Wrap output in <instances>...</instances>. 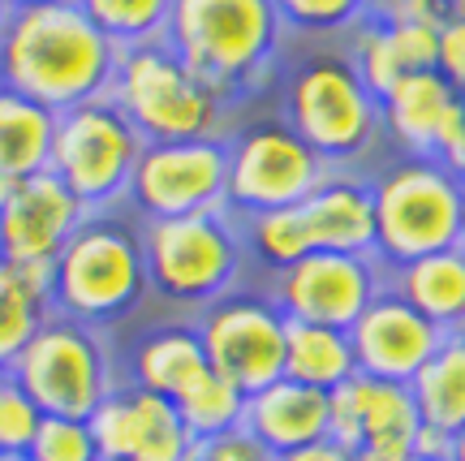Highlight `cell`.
<instances>
[{"instance_id": "cell-1", "label": "cell", "mask_w": 465, "mask_h": 461, "mask_svg": "<svg viewBox=\"0 0 465 461\" xmlns=\"http://www.w3.org/2000/svg\"><path fill=\"white\" fill-rule=\"evenodd\" d=\"M116 61L121 48L74 0L14 9L0 35V86L44 104L56 116L108 95Z\"/></svg>"}, {"instance_id": "cell-2", "label": "cell", "mask_w": 465, "mask_h": 461, "mask_svg": "<svg viewBox=\"0 0 465 461\" xmlns=\"http://www.w3.org/2000/svg\"><path fill=\"white\" fill-rule=\"evenodd\" d=\"M272 0H173L164 44L220 99H246L272 78L284 48Z\"/></svg>"}, {"instance_id": "cell-3", "label": "cell", "mask_w": 465, "mask_h": 461, "mask_svg": "<svg viewBox=\"0 0 465 461\" xmlns=\"http://www.w3.org/2000/svg\"><path fill=\"white\" fill-rule=\"evenodd\" d=\"M52 267V311L86 328H113L130 319L151 294L143 220L130 207L91 212Z\"/></svg>"}, {"instance_id": "cell-4", "label": "cell", "mask_w": 465, "mask_h": 461, "mask_svg": "<svg viewBox=\"0 0 465 461\" xmlns=\"http://www.w3.org/2000/svg\"><path fill=\"white\" fill-rule=\"evenodd\" d=\"M281 116L328 168H353L383 138V108L349 52H306L289 65Z\"/></svg>"}, {"instance_id": "cell-5", "label": "cell", "mask_w": 465, "mask_h": 461, "mask_svg": "<svg viewBox=\"0 0 465 461\" xmlns=\"http://www.w3.org/2000/svg\"><path fill=\"white\" fill-rule=\"evenodd\" d=\"M375 195V259L388 272L461 246L465 182L444 160L397 155L371 177Z\"/></svg>"}, {"instance_id": "cell-6", "label": "cell", "mask_w": 465, "mask_h": 461, "mask_svg": "<svg viewBox=\"0 0 465 461\" xmlns=\"http://www.w3.org/2000/svg\"><path fill=\"white\" fill-rule=\"evenodd\" d=\"M108 99L130 116V125L143 134V143L224 138V116L232 108L164 39L121 52Z\"/></svg>"}, {"instance_id": "cell-7", "label": "cell", "mask_w": 465, "mask_h": 461, "mask_svg": "<svg viewBox=\"0 0 465 461\" xmlns=\"http://www.w3.org/2000/svg\"><path fill=\"white\" fill-rule=\"evenodd\" d=\"M143 255H147L151 294L194 315L232 289H242V272L250 264L242 225L229 207L177 215V220H151L143 225Z\"/></svg>"}, {"instance_id": "cell-8", "label": "cell", "mask_w": 465, "mask_h": 461, "mask_svg": "<svg viewBox=\"0 0 465 461\" xmlns=\"http://www.w3.org/2000/svg\"><path fill=\"white\" fill-rule=\"evenodd\" d=\"M9 376L48 418H91L104 396L121 384L104 332L65 315H52L35 332L31 346L9 366Z\"/></svg>"}, {"instance_id": "cell-9", "label": "cell", "mask_w": 465, "mask_h": 461, "mask_svg": "<svg viewBox=\"0 0 465 461\" xmlns=\"http://www.w3.org/2000/svg\"><path fill=\"white\" fill-rule=\"evenodd\" d=\"M143 147L147 143L130 125V116L104 95L56 116L48 173H56L74 190L86 212H113L125 207Z\"/></svg>"}, {"instance_id": "cell-10", "label": "cell", "mask_w": 465, "mask_h": 461, "mask_svg": "<svg viewBox=\"0 0 465 461\" xmlns=\"http://www.w3.org/2000/svg\"><path fill=\"white\" fill-rule=\"evenodd\" d=\"M229 143V207L237 220L298 207L332 168L289 130L284 116H263L224 138Z\"/></svg>"}, {"instance_id": "cell-11", "label": "cell", "mask_w": 465, "mask_h": 461, "mask_svg": "<svg viewBox=\"0 0 465 461\" xmlns=\"http://www.w3.org/2000/svg\"><path fill=\"white\" fill-rule=\"evenodd\" d=\"M199 341L207 349V366L224 376L242 393H259L284 376V332L289 319L259 289H232L207 311L194 315Z\"/></svg>"}, {"instance_id": "cell-12", "label": "cell", "mask_w": 465, "mask_h": 461, "mask_svg": "<svg viewBox=\"0 0 465 461\" xmlns=\"http://www.w3.org/2000/svg\"><path fill=\"white\" fill-rule=\"evenodd\" d=\"M224 195H229V143L224 138L147 143L134 168L125 207L143 225H151V220L224 212Z\"/></svg>"}, {"instance_id": "cell-13", "label": "cell", "mask_w": 465, "mask_h": 461, "mask_svg": "<svg viewBox=\"0 0 465 461\" xmlns=\"http://www.w3.org/2000/svg\"><path fill=\"white\" fill-rule=\"evenodd\" d=\"M383 285H388V267L375 255L311 250L293 267L276 272L267 294L293 324H323V328L349 332Z\"/></svg>"}, {"instance_id": "cell-14", "label": "cell", "mask_w": 465, "mask_h": 461, "mask_svg": "<svg viewBox=\"0 0 465 461\" xmlns=\"http://www.w3.org/2000/svg\"><path fill=\"white\" fill-rule=\"evenodd\" d=\"M86 423L100 461H190L199 448L168 396L134 384H116Z\"/></svg>"}, {"instance_id": "cell-15", "label": "cell", "mask_w": 465, "mask_h": 461, "mask_svg": "<svg viewBox=\"0 0 465 461\" xmlns=\"http://www.w3.org/2000/svg\"><path fill=\"white\" fill-rule=\"evenodd\" d=\"M86 207L74 198L56 173H35L14 185L0 203V259L5 264H56V255L86 220Z\"/></svg>"}, {"instance_id": "cell-16", "label": "cell", "mask_w": 465, "mask_h": 461, "mask_svg": "<svg viewBox=\"0 0 465 461\" xmlns=\"http://www.w3.org/2000/svg\"><path fill=\"white\" fill-rule=\"evenodd\" d=\"M349 341H353V358H358L362 376L388 379V384H410L427 366V358L440 349L444 332L435 328L422 311H414L392 285H383L375 302L349 328Z\"/></svg>"}, {"instance_id": "cell-17", "label": "cell", "mask_w": 465, "mask_h": 461, "mask_svg": "<svg viewBox=\"0 0 465 461\" xmlns=\"http://www.w3.org/2000/svg\"><path fill=\"white\" fill-rule=\"evenodd\" d=\"M418 406L410 396V384H388L375 376L345 379L332 393V427L328 440H336L349 453L371 448H414Z\"/></svg>"}, {"instance_id": "cell-18", "label": "cell", "mask_w": 465, "mask_h": 461, "mask_svg": "<svg viewBox=\"0 0 465 461\" xmlns=\"http://www.w3.org/2000/svg\"><path fill=\"white\" fill-rule=\"evenodd\" d=\"M383 108V134L401 147V155H431L440 160L444 143L452 138L457 121L465 113L461 91L444 78V74H414L392 91L388 99H380Z\"/></svg>"}, {"instance_id": "cell-19", "label": "cell", "mask_w": 465, "mask_h": 461, "mask_svg": "<svg viewBox=\"0 0 465 461\" xmlns=\"http://www.w3.org/2000/svg\"><path fill=\"white\" fill-rule=\"evenodd\" d=\"M311 246L332 255H375V195L371 177L353 168H332L298 203Z\"/></svg>"}, {"instance_id": "cell-20", "label": "cell", "mask_w": 465, "mask_h": 461, "mask_svg": "<svg viewBox=\"0 0 465 461\" xmlns=\"http://www.w3.org/2000/svg\"><path fill=\"white\" fill-rule=\"evenodd\" d=\"M242 427L267 448V453H298L306 445H319L328 440V427H332V393H319V388H306L298 379H276L259 393L246 396V418Z\"/></svg>"}, {"instance_id": "cell-21", "label": "cell", "mask_w": 465, "mask_h": 461, "mask_svg": "<svg viewBox=\"0 0 465 461\" xmlns=\"http://www.w3.org/2000/svg\"><path fill=\"white\" fill-rule=\"evenodd\" d=\"M435 31L427 22H383L366 17L358 31L349 35V61L358 65L362 83L375 99H388L405 78L435 69Z\"/></svg>"}, {"instance_id": "cell-22", "label": "cell", "mask_w": 465, "mask_h": 461, "mask_svg": "<svg viewBox=\"0 0 465 461\" xmlns=\"http://www.w3.org/2000/svg\"><path fill=\"white\" fill-rule=\"evenodd\" d=\"M212 366H207V349L199 341V328H194V319L190 324L182 319V324H160V328L138 336V346L130 354V379L125 384L177 401Z\"/></svg>"}, {"instance_id": "cell-23", "label": "cell", "mask_w": 465, "mask_h": 461, "mask_svg": "<svg viewBox=\"0 0 465 461\" xmlns=\"http://www.w3.org/2000/svg\"><path fill=\"white\" fill-rule=\"evenodd\" d=\"M388 285L414 311L427 315L444 336L465 332V246L440 250V255L397 267V272H388Z\"/></svg>"}, {"instance_id": "cell-24", "label": "cell", "mask_w": 465, "mask_h": 461, "mask_svg": "<svg viewBox=\"0 0 465 461\" xmlns=\"http://www.w3.org/2000/svg\"><path fill=\"white\" fill-rule=\"evenodd\" d=\"M52 264H5L0 259V371L17 363L31 336L52 315Z\"/></svg>"}, {"instance_id": "cell-25", "label": "cell", "mask_w": 465, "mask_h": 461, "mask_svg": "<svg viewBox=\"0 0 465 461\" xmlns=\"http://www.w3.org/2000/svg\"><path fill=\"white\" fill-rule=\"evenodd\" d=\"M56 113L0 86V177L26 182L35 173H48Z\"/></svg>"}, {"instance_id": "cell-26", "label": "cell", "mask_w": 465, "mask_h": 461, "mask_svg": "<svg viewBox=\"0 0 465 461\" xmlns=\"http://www.w3.org/2000/svg\"><path fill=\"white\" fill-rule=\"evenodd\" d=\"M358 376L353 341L345 328H323V324H293L284 332V379H298L319 393H336L345 379Z\"/></svg>"}, {"instance_id": "cell-27", "label": "cell", "mask_w": 465, "mask_h": 461, "mask_svg": "<svg viewBox=\"0 0 465 461\" xmlns=\"http://www.w3.org/2000/svg\"><path fill=\"white\" fill-rule=\"evenodd\" d=\"M410 396L418 406V418L440 431L465 427V332H449L427 366L410 379Z\"/></svg>"}, {"instance_id": "cell-28", "label": "cell", "mask_w": 465, "mask_h": 461, "mask_svg": "<svg viewBox=\"0 0 465 461\" xmlns=\"http://www.w3.org/2000/svg\"><path fill=\"white\" fill-rule=\"evenodd\" d=\"M242 225V242H246V259L263 267L267 276H276L284 267H293L298 259L311 255V233L298 207H281V212H259L237 220Z\"/></svg>"}, {"instance_id": "cell-29", "label": "cell", "mask_w": 465, "mask_h": 461, "mask_svg": "<svg viewBox=\"0 0 465 461\" xmlns=\"http://www.w3.org/2000/svg\"><path fill=\"white\" fill-rule=\"evenodd\" d=\"M173 406H177V414H182V423L190 427L194 440H212V436H224V431H237L242 418H246V393L232 388L229 379L216 376V371L194 379Z\"/></svg>"}, {"instance_id": "cell-30", "label": "cell", "mask_w": 465, "mask_h": 461, "mask_svg": "<svg viewBox=\"0 0 465 461\" xmlns=\"http://www.w3.org/2000/svg\"><path fill=\"white\" fill-rule=\"evenodd\" d=\"M74 5H78L121 52L164 39L168 14H173V0H74Z\"/></svg>"}, {"instance_id": "cell-31", "label": "cell", "mask_w": 465, "mask_h": 461, "mask_svg": "<svg viewBox=\"0 0 465 461\" xmlns=\"http://www.w3.org/2000/svg\"><path fill=\"white\" fill-rule=\"evenodd\" d=\"M289 35L311 39H341L366 22V0H272Z\"/></svg>"}, {"instance_id": "cell-32", "label": "cell", "mask_w": 465, "mask_h": 461, "mask_svg": "<svg viewBox=\"0 0 465 461\" xmlns=\"http://www.w3.org/2000/svg\"><path fill=\"white\" fill-rule=\"evenodd\" d=\"M31 461H100V448H95V436H91V423L86 418H48L35 431L31 448H26Z\"/></svg>"}, {"instance_id": "cell-33", "label": "cell", "mask_w": 465, "mask_h": 461, "mask_svg": "<svg viewBox=\"0 0 465 461\" xmlns=\"http://www.w3.org/2000/svg\"><path fill=\"white\" fill-rule=\"evenodd\" d=\"M44 414L9 371H0V453H26Z\"/></svg>"}, {"instance_id": "cell-34", "label": "cell", "mask_w": 465, "mask_h": 461, "mask_svg": "<svg viewBox=\"0 0 465 461\" xmlns=\"http://www.w3.org/2000/svg\"><path fill=\"white\" fill-rule=\"evenodd\" d=\"M435 74H444L457 91H465V17L449 14L435 31Z\"/></svg>"}, {"instance_id": "cell-35", "label": "cell", "mask_w": 465, "mask_h": 461, "mask_svg": "<svg viewBox=\"0 0 465 461\" xmlns=\"http://www.w3.org/2000/svg\"><path fill=\"white\" fill-rule=\"evenodd\" d=\"M194 453H199V461H276V453H267L246 427L212 436V440H199Z\"/></svg>"}, {"instance_id": "cell-36", "label": "cell", "mask_w": 465, "mask_h": 461, "mask_svg": "<svg viewBox=\"0 0 465 461\" xmlns=\"http://www.w3.org/2000/svg\"><path fill=\"white\" fill-rule=\"evenodd\" d=\"M449 453H452L449 431L431 427V423H418V431H414V461H449Z\"/></svg>"}, {"instance_id": "cell-37", "label": "cell", "mask_w": 465, "mask_h": 461, "mask_svg": "<svg viewBox=\"0 0 465 461\" xmlns=\"http://www.w3.org/2000/svg\"><path fill=\"white\" fill-rule=\"evenodd\" d=\"M276 461H353V453L341 448L336 440H319V445H306V448H298V453H284V457H276Z\"/></svg>"}, {"instance_id": "cell-38", "label": "cell", "mask_w": 465, "mask_h": 461, "mask_svg": "<svg viewBox=\"0 0 465 461\" xmlns=\"http://www.w3.org/2000/svg\"><path fill=\"white\" fill-rule=\"evenodd\" d=\"M440 160L457 173L465 182V113H461V121H457V130H452V138L444 143V151H440Z\"/></svg>"}, {"instance_id": "cell-39", "label": "cell", "mask_w": 465, "mask_h": 461, "mask_svg": "<svg viewBox=\"0 0 465 461\" xmlns=\"http://www.w3.org/2000/svg\"><path fill=\"white\" fill-rule=\"evenodd\" d=\"M401 0H366V17H388Z\"/></svg>"}, {"instance_id": "cell-40", "label": "cell", "mask_w": 465, "mask_h": 461, "mask_svg": "<svg viewBox=\"0 0 465 461\" xmlns=\"http://www.w3.org/2000/svg\"><path fill=\"white\" fill-rule=\"evenodd\" d=\"M449 461H465V427L452 431V453H449Z\"/></svg>"}, {"instance_id": "cell-41", "label": "cell", "mask_w": 465, "mask_h": 461, "mask_svg": "<svg viewBox=\"0 0 465 461\" xmlns=\"http://www.w3.org/2000/svg\"><path fill=\"white\" fill-rule=\"evenodd\" d=\"M14 9H35V5H65V0H9Z\"/></svg>"}, {"instance_id": "cell-42", "label": "cell", "mask_w": 465, "mask_h": 461, "mask_svg": "<svg viewBox=\"0 0 465 461\" xmlns=\"http://www.w3.org/2000/svg\"><path fill=\"white\" fill-rule=\"evenodd\" d=\"M9 17H14V5H9V0H0V35H5V26H9Z\"/></svg>"}, {"instance_id": "cell-43", "label": "cell", "mask_w": 465, "mask_h": 461, "mask_svg": "<svg viewBox=\"0 0 465 461\" xmlns=\"http://www.w3.org/2000/svg\"><path fill=\"white\" fill-rule=\"evenodd\" d=\"M14 185H17V182H9V177H0V203H5L9 195H14Z\"/></svg>"}, {"instance_id": "cell-44", "label": "cell", "mask_w": 465, "mask_h": 461, "mask_svg": "<svg viewBox=\"0 0 465 461\" xmlns=\"http://www.w3.org/2000/svg\"><path fill=\"white\" fill-rule=\"evenodd\" d=\"M449 14H461L465 17V0H449Z\"/></svg>"}, {"instance_id": "cell-45", "label": "cell", "mask_w": 465, "mask_h": 461, "mask_svg": "<svg viewBox=\"0 0 465 461\" xmlns=\"http://www.w3.org/2000/svg\"><path fill=\"white\" fill-rule=\"evenodd\" d=\"M0 461H31L26 453H0Z\"/></svg>"}, {"instance_id": "cell-46", "label": "cell", "mask_w": 465, "mask_h": 461, "mask_svg": "<svg viewBox=\"0 0 465 461\" xmlns=\"http://www.w3.org/2000/svg\"><path fill=\"white\" fill-rule=\"evenodd\" d=\"M461 246H465V203H461Z\"/></svg>"}, {"instance_id": "cell-47", "label": "cell", "mask_w": 465, "mask_h": 461, "mask_svg": "<svg viewBox=\"0 0 465 461\" xmlns=\"http://www.w3.org/2000/svg\"><path fill=\"white\" fill-rule=\"evenodd\" d=\"M461 99H465V91H461Z\"/></svg>"}, {"instance_id": "cell-48", "label": "cell", "mask_w": 465, "mask_h": 461, "mask_svg": "<svg viewBox=\"0 0 465 461\" xmlns=\"http://www.w3.org/2000/svg\"><path fill=\"white\" fill-rule=\"evenodd\" d=\"M444 5H449V0H444Z\"/></svg>"}]
</instances>
